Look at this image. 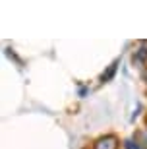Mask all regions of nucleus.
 <instances>
[{
	"mask_svg": "<svg viewBox=\"0 0 147 149\" xmlns=\"http://www.w3.org/2000/svg\"><path fill=\"white\" fill-rule=\"evenodd\" d=\"M147 56V43L143 45V49H141V52H139V54H137V58H139V60H141V58H145Z\"/></svg>",
	"mask_w": 147,
	"mask_h": 149,
	"instance_id": "obj_2",
	"label": "nucleus"
},
{
	"mask_svg": "<svg viewBox=\"0 0 147 149\" xmlns=\"http://www.w3.org/2000/svg\"><path fill=\"white\" fill-rule=\"evenodd\" d=\"M114 70H116V62H114V64H112V66L109 68V72H107V76H103V79H110V76L114 74Z\"/></svg>",
	"mask_w": 147,
	"mask_h": 149,
	"instance_id": "obj_1",
	"label": "nucleus"
}]
</instances>
